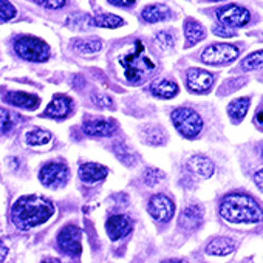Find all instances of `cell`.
<instances>
[{"instance_id":"1","label":"cell","mask_w":263,"mask_h":263,"mask_svg":"<svg viewBox=\"0 0 263 263\" xmlns=\"http://www.w3.org/2000/svg\"><path fill=\"white\" fill-rule=\"evenodd\" d=\"M53 214H54L53 203L39 195L21 197L11 209L13 221L22 231H28L31 228H36L48 221L53 217Z\"/></svg>"},{"instance_id":"2","label":"cell","mask_w":263,"mask_h":263,"mask_svg":"<svg viewBox=\"0 0 263 263\" xmlns=\"http://www.w3.org/2000/svg\"><path fill=\"white\" fill-rule=\"evenodd\" d=\"M220 215L232 224H255L263 220V211L248 194L231 192L220 203Z\"/></svg>"},{"instance_id":"3","label":"cell","mask_w":263,"mask_h":263,"mask_svg":"<svg viewBox=\"0 0 263 263\" xmlns=\"http://www.w3.org/2000/svg\"><path fill=\"white\" fill-rule=\"evenodd\" d=\"M119 64L124 68L125 79L134 85L143 84L157 68V64L146 53V47L141 41L135 42V50L122 56Z\"/></svg>"},{"instance_id":"4","label":"cell","mask_w":263,"mask_h":263,"mask_svg":"<svg viewBox=\"0 0 263 263\" xmlns=\"http://www.w3.org/2000/svg\"><path fill=\"white\" fill-rule=\"evenodd\" d=\"M171 118L177 132H180V135H183L184 138L194 140L201 134L203 119L194 108H189V107L175 108Z\"/></svg>"},{"instance_id":"5","label":"cell","mask_w":263,"mask_h":263,"mask_svg":"<svg viewBox=\"0 0 263 263\" xmlns=\"http://www.w3.org/2000/svg\"><path fill=\"white\" fill-rule=\"evenodd\" d=\"M14 51L19 58L30 62H45L50 58V47L39 37L22 36L14 42Z\"/></svg>"},{"instance_id":"6","label":"cell","mask_w":263,"mask_h":263,"mask_svg":"<svg viewBox=\"0 0 263 263\" xmlns=\"http://www.w3.org/2000/svg\"><path fill=\"white\" fill-rule=\"evenodd\" d=\"M240 50L231 44H212L201 53V61L209 65H224L235 61Z\"/></svg>"},{"instance_id":"7","label":"cell","mask_w":263,"mask_h":263,"mask_svg":"<svg viewBox=\"0 0 263 263\" xmlns=\"http://www.w3.org/2000/svg\"><path fill=\"white\" fill-rule=\"evenodd\" d=\"M215 16L220 22V25L228 28H241L249 24L251 13L240 5H226L215 11Z\"/></svg>"},{"instance_id":"8","label":"cell","mask_w":263,"mask_h":263,"mask_svg":"<svg viewBox=\"0 0 263 263\" xmlns=\"http://www.w3.org/2000/svg\"><path fill=\"white\" fill-rule=\"evenodd\" d=\"M70 171L64 163H48L39 172V180L47 187H61L67 183Z\"/></svg>"},{"instance_id":"9","label":"cell","mask_w":263,"mask_h":263,"mask_svg":"<svg viewBox=\"0 0 263 263\" xmlns=\"http://www.w3.org/2000/svg\"><path fill=\"white\" fill-rule=\"evenodd\" d=\"M149 214L152 215V218L155 221H160V223H167L174 218V214H175V204L174 201L164 195V194H157L154 195L151 200H149Z\"/></svg>"},{"instance_id":"10","label":"cell","mask_w":263,"mask_h":263,"mask_svg":"<svg viewBox=\"0 0 263 263\" xmlns=\"http://www.w3.org/2000/svg\"><path fill=\"white\" fill-rule=\"evenodd\" d=\"M82 234L81 229L74 224H68L62 228L58 235V245L62 252L70 255H79L82 252Z\"/></svg>"},{"instance_id":"11","label":"cell","mask_w":263,"mask_h":263,"mask_svg":"<svg viewBox=\"0 0 263 263\" xmlns=\"http://www.w3.org/2000/svg\"><path fill=\"white\" fill-rule=\"evenodd\" d=\"M214 74L201 68H189L186 73L187 88L194 93H206L214 85Z\"/></svg>"},{"instance_id":"12","label":"cell","mask_w":263,"mask_h":263,"mask_svg":"<svg viewBox=\"0 0 263 263\" xmlns=\"http://www.w3.org/2000/svg\"><path fill=\"white\" fill-rule=\"evenodd\" d=\"M82 128H84V134L88 137L105 138L115 134V122L108 118H93V119H87Z\"/></svg>"},{"instance_id":"13","label":"cell","mask_w":263,"mask_h":263,"mask_svg":"<svg viewBox=\"0 0 263 263\" xmlns=\"http://www.w3.org/2000/svg\"><path fill=\"white\" fill-rule=\"evenodd\" d=\"M105 231L110 237V240L116 241L122 237H125L132 231V221L127 215H113L105 223Z\"/></svg>"},{"instance_id":"14","label":"cell","mask_w":263,"mask_h":263,"mask_svg":"<svg viewBox=\"0 0 263 263\" xmlns=\"http://www.w3.org/2000/svg\"><path fill=\"white\" fill-rule=\"evenodd\" d=\"M203 215H204V209L198 204H191L187 208L183 209V212L180 214L178 218V224L180 228H183L184 231H195L201 221H203Z\"/></svg>"},{"instance_id":"15","label":"cell","mask_w":263,"mask_h":263,"mask_svg":"<svg viewBox=\"0 0 263 263\" xmlns=\"http://www.w3.org/2000/svg\"><path fill=\"white\" fill-rule=\"evenodd\" d=\"M73 110V101L65 95H56L53 101L48 104L47 110L44 111V116H50L54 119L67 118Z\"/></svg>"},{"instance_id":"16","label":"cell","mask_w":263,"mask_h":263,"mask_svg":"<svg viewBox=\"0 0 263 263\" xmlns=\"http://www.w3.org/2000/svg\"><path fill=\"white\" fill-rule=\"evenodd\" d=\"M186 164H187V169L200 178H211L215 171L214 163L208 157H203V155L191 157Z\"/></svg>"},{"instance_id":"17","label":"cell","mask_w":263,"mask_h":263,"mask_svg":"<svg viewBox=\"0 0 263 263\" xmlns=\"http://www.w3.org/2000/svg\"><path fill=\"white\" fill-rule=\"evenodd\" d=\"M107 177V167L98 163H85L79 169V178L85 184H96Z\"/></svg>"},{"instance_id":"18","label":"cell","mask_w":263,"mask_h":263,"mask_svg":"<svg viewBox=\"0 0 263 263\" xmlns=\"http://www.w3.org/2000/svg\"><path fill=\"white\" fill-rule=\"evenodd\" d=\"M5 102L21 107V108H27V110H36L41 104V99L36 95L31 93H25V91H10L5 96Z\"/></svg>"},{"instance_id":"19","label":"cell","mask_w":263,"mask_h":263,"mask_svg":"<svg viewBox=\"0 0 263 263\" xmlns=\"http://www.w3.org/2000/svg\"><path fill=\"white\" fill-rule=\"evenodd\" d=\"M234 249H235V241L229 237H215L206 246V252L215 257L229 255L231 252H234Z\"/></svg>"},{"instance_id":"20","label":"cell","mask_w":263,"mask_h":263,"mask_svg":"<svg viewBox=\"0 0 263 263\" xmlns=\"http://www.w3.org/2000/svg\"><path fill=\"white\" fill-rule=\"evenodd\" d=\"M184 37H186V47H194L206 37V28L195 19H186Z\"/></svg>"},{"instance_id":"21","label":"cell","mask_w":263,"mask_h":263,"mask_svg":"<svg viewBox=\"0 0 263 263\" xmlns=\"http://www.w3.org/2000/svg\"><path fill=\"white\" fill-rule=\"evenodd\" d=\"M141 17H143V21H146L149 24H157V22H164V21L171 19L172 13L166 5L155 4V5L146 7L141 13Z\"/></svg>"},{"instance_id":"22","label":"cell","mask_w":263,"mask_h":263,"mask_svg":"<svg viewBox=\"0 0 263 263\" xmlns=\"http://www.w3.org/2000/svg\"><path fill=\"white\" fill-rule=\"evenodd\" d=\"M178 85L171 81V79H160V81H155L152 85H151V91L154 96L157 98H161V99H172L178 95Z\"/></svg>"},{"instance_id":"23","label":"cell","mask_w":263,"mask_h":263,"mask_svg":"<svg viewBox=\"0 0 263 263\" xmlns=\"http://www.w3.org/2000/svg\"><path fill=\"white\" fill-rule=\"evenodd\" d=\"M143 140L149 146H161L166 143V130L160 125H147L143 128Z\"/></svg>"},{"instance_id":"24","label":"cell","mask_w":263,"mask_h":263,"mask_svg":"<svg viewBox=\"0 0 263 263\" xmlns=\"http://www.w3.org/2000/svg\"><path fill=\"white\" fill-rule=\"evenodd\" d=\"M73 48L81 54H95L102 50V41L98 37H84V39H74Z\"/></svg>"},{"instance_id":"25","label":"cell","mask_w":263,"mask_h":263,"mask_svg":"<svg viewBox=\"0 0 263 263\" xmlns=\"http://www.w3.org/2000/svg\"><path fill=\"white\" fill-rule=\"evenodd\" d=\"M249 104H251V98H248V96L234 99V101L228 105V113H229V116H231L235 122H240V121L246 116V113H248V110H249Z\"/></svg>"},{"instance_id":"26","label":"cell","mask_w":263,"mask_h":263,"mask_svg":"<svg viewBox=\"0 0 263 263\" xmlns=\"http://www.w3.org/2000/svg\"><path fill=\"white\" fill-rule=\"evenodd\" d=\"M65 24L68 28L78 30V31H88L90 28L95 27L93 17H90L88 14H84V13H76V14L68 16Z\"/></svg>"},{"instance_id":"27","label":"cell","mask_w":263,"mask_h":263,"mask_svg":"<svg viewBox=\"0 0 263 263\" xmlns=\"http://www.w3.org/2000/svg\"><path fill=\"white\" fill-rule=\"evenodd\" d=\"M113 152L116 154V157L119 158L121 163H124L125 166H134L137 163V155L132 151L127 144L124 143H116L113 146Z\"/></svg>"},{"instance_id":"28","label":"cell","mask_w":263,"mask_h":263,"mask_svg":"<svg viewBox=\"0 0 263 263\" xmlns=\"http://www.w3.org/2000/svg\"><path fill=\"white\" fill-rule=\"evenodd\" d=\"M93 22H95V27L110 28V30H115V28H119L124 25V21L115 14H99V16L93 17Z\"/></svg>"},{"instance_id":"29","label":"cell","mask_w":263,"mask_h":263,"mask_svg":"<svg viewBox=\"0 0 263 263\" xmlns=\"http://www.w3.org/2000/svg\"><path fill=\"white\" fill-rule=\"evenodd\" d=\"M51 141V134L48 130H42V128H34L27 134V143L30 146H45Z\"/></svg>"},{"instance_id":"30","label":"cell","mask_w":263,"mask_h":263,"mask_svg":"<svg viewBox=\"0 0 263 263\" xmlns=\"http://www.w3.org/2000/svg\"><path fill=\"white\" fill-rule=\"evenodd\" d=\"M155 44L163 51H171L175 47V36L171 31H158L155 34Z\"/></svg>"},{"instance_id":"31","label":"cell","mask_w":263,"mask_h":263,"mask_svg":"<svg viewBox=\"0 0 263 263\" xmlns=\"http://www.w3.org/2000/svg\"><path fill=\"white\" fill-rule=\"evenodd\" d=\"M241 67L245 70H258L263 68V50L254 51L249 56H246L241 62Z\"/></svg>"},{"instance_id":"32","label":"cell","mask_w":263,"mask_h":263,"mask_svg":"<svg viewBox=\"0 0 263 263\" xmlns=\"http://www.w3.org/2000/svg\"><path fill=\"white\" fill-rule=\"evenodd\" d=\"M16 14L17 11L11 2H8V0H0V24L14 19Z\"/></svg>"},{"instance_id":"33","label":"cell","mask_w":263,"mask_h":263,"mask_svg":"<svg viewBox=\"0 0 263 263\" xmlns=\"http://www.w3.org/2000/svg\"><path fill=\"white\" fill-rule=\"evenodd\" d=\"M166 178V174L164 172H161L160 169H147L146 172H144V175H143V180H144V183L147 184V186H157L161 180H164Z\"/></svg>"},{"instance_id":"34","label":"cell","mask_w":263,"mask_h":263,"mask_svg":"<svg viewBox=\"0 0 263 263\" xmlns=\"http://www.w3.org/2000/svg\"><path fill=\"white\" fill-rule=\"evenodd\" d=\"M14 127L13 115L7 108H0V134H7Z\"/></svg>"},{"instance_id":"35","label":"cell","mask_w":263,"mask_h":263,"mask_svg":"<svg viewBox=\"0 0 263 263\" xmlns=\"http://www.w3.org/2000/svg\"><path fill=\"white\" fill-rule=\"evenodd\" d=\"M91 101L96 107H101V108H113V99L107 95H93L91 96Z\"/></svg>"},{"instance_id":"36","label":"cell","mask_w":263,"mask_h":263,"mask_svg":"<svg viewBox=\"0 0 263 263\" xmlns=\"http://www.w3.org/2000/svg\"><path fill=\"white\" fill-rule=\"evenodd\" d=\"M34 2L47 10H59L65 5L67 0H34Z\"/></svg>"},{"instance_id":"37","label":"cell","mask_w":263,"mask_h":263,"mask_svg":"<svg viewBox=\"0 0 263 263\" xmlns=\"http://www.w3.org/2000/svg\"><path fill=\"white\" fill-rule=\"evenodd\" d=\"M214 34L215 36H220V37H234L235 36V31L232 28H228V27H223V25H215L212 28Z\"/></svg>"},{"instance_id":"38","label":"cell","mask_w":263,"mask_h":263,"mask_svg":"<svg viewBox=\"0 0 263 263\" xmlns=\"http://www.w3.org/2000/svg\"><path fill=\"white\" fill-rule=\"evenodd\" d=\"M254 183H255V186L263 192V167L258 169V171L254 174Z\"/></svg>"},{"instance_id":"39","label":"cell","mask_w":263,"mask_h":263,"mask_svg":"<svg viewBox=\"0 0 263 263\" xmlns=\"http://www.w3.org/2000/svg\"><path fill=\"white\" fill-rule=\"evenodd\" d=\"M108 2L116 7H130L135 4V0H108Z\"/></svg>"},{"instance_id":"40","label":"cell","mask_w":263,"mask_h":263,"mask_svg":"<svg viewBox=\"0 0 263 263\" xmlns=\"http://www.w3.org/2000/svg\"><path fill=\"white\" fill-rule=\"evenodd\" d=\"M255 124H257L260 128H263V104L260 105V108H258L257 113H255Z\"/></svg>"},{"instance_id":"41","label":"cell","mask_w":263,"mask_h":263,"mask_svg":"<svg viewBox=\"0 0 263 263\" xmlns=\"http://www.w3.org/2000/svg\"><path fill=\"white\" fill-rule=\"evenodd\" d=\"M7 255H8V248L4 243H0V263L5 261Z\"/></svg>"},{"instance_id":"42","label":"cell","mask_w":263,"mask_h":263,"mask_svg":"<svg viewBox=\"0 0 263 263\" xmlns=\"http://www.w3.org/2000/svg\"><path fill=\"white\" fill-rule=\"evenodd\" d=\"M161 263H187L186 260H181V258H167Z\"/></svg>"},{"instance_id":"43","label":"cell","mask_w":263,"mask_h":263,"mask_svg":"<svg viewBox=\"0 0 263 263\" xmlns=\"http://www.w3.org/2000/svg\"><path fill=\"white\" fill-rule=\"evenodd\" d=\"M42 263H59L58 260H53V258H48V260H44Z\"/></svg>"},{"instance_id":"44","label":"cell","mask_w":263,"mask_h":263,"mask_svg":"<svg viewBox=\"0 0 263 263\" xmlns=\"http://www.w3.org/2000/svg\"><path fill=\"white\" fill-rule=\"evenodd\" d=\"M260 157H261V160H263V144L260 146Z\"/></svg>"},{"instance_id":"45","label":"cell","mask_w":263,"mask_h":263,"mask_svg":"<svg viewBox=\"0 0 263 263\" xmlns=\"http://www.w3.org/2000/svg\"><path fill=\"white\" fill-rule=\"evenodd\" d=\"M209 2H223V0H209Z\"/></svg>"}]
</instances>
